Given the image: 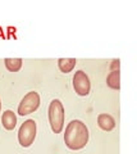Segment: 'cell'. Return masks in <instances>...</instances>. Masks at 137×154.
<instances>
[{
	"mask_svg": "<svg viewBox=\"0 0 137 154\" xmlns=\"http://www.w3.org/2000/svg\"><path fill=\"white\" fill-rule=\"evenodd\" d=\"M88 141V130L82 121L73 119L68 123L64 132V143L72 150H79Z\"/></svg>",
	"mask_w": 137,
	"mask_h": 154,
	"instance_id": "cell-1",
	"label": "cell"
},
{
	"mask_svg": "<svg viewBox=\"0 0 137 154\" xmlns=\"http://www.w3.org/2000/svg\"><path fill=\"white\" fill-rule=\"evenodd\" d=\"M64 118H65V112L62 102L58 99L51 100L49 105V122L53 132L55 134L62 132L64 127Z\"/></svg>",
	"mask_w": 137,
	"mask_h": 154,
	"instance_id": "cell-2",
	"label": "cell"
},
{
	"mask_svg": "<svg viewBox=\"0 0 137 154\" xmlns=\"http://www.w3.org/2000/svg\"><path fill=\"white\" fill-rule=\"evenodd\" d=\"M36 130L37 126L35 119H27L21 125L19 131H18V141L23 148H28L32 145L36 137Z\"/></svg>",
	"mask_w": 137,
	"mask_h": 154,
	"instance_id": "cell-3",
	"label": "cell"
},
{
	"mask_svg": "<svg viewBox=\"0 0 137 154\" xmlns=\"http://www.w3.org/2000/svg\"><path fill=\"white\" fill-rule=\"evenodd\" d=\"M40 107V95L36 91H30L25 95V98L21 100L18 105V114L19 116H27L34 113L37 108Z\"/></svg>",
	"mask_w": 137,
	"mask_h": 154,
	"instance_id": "cell-4",
	"label": "cell"
},
{
	"mask_svg": "<svg viewBox=\"0 0 137 154\" xmlns=\"http://www.w3.org/2000/svg\"><path fill=\"white\" fill-rule=\"evenodd\" d=\"M73 88L79 96H86L90 94L91 90V82H90L88 76L86 72L77 71L73 76Z\"/></svg>",
	"mask_w": 137,
	"mask_h": 154,
	"instance_id": "cell-5",
	"label": "cell"
},
{
	"mask_svg": "<svg viewBox=\"0 0 137 154\" xmlns=\"http://www.w3.org/2000/svg\"><path fill=\"white\" fill-rule=\"evenodd\" d=\"M97 125L104 131H112V130L115 127V121L110 114L101 113V114H99V117H97Z\"/></svg>",
	"mask_w": 137,
	"mask_h": 154,
	"instance_id": "cell-6",
	"label": "cell"
},
{
	"mask_svg": "<svg viewBox=\"0 0 137 154\" xmlns=\"http://www.w3.org/2000/svg\"><path fill=\"white\" fill-rule=\"evenodd\" d=\"M1 123H3V127L8 130V131H10L16 127L17 125V116L16 113L13 112V110H5V112L3 113L1 116Z\"/></svg>",
	"mask_w": 137,
	"mask_h": 154,
	"instance_id": "cell-7",
	"label": "cell"
},
{
	"mask_svg": "<svg viewBox=\"0 0 137 154\" xmlns=\"http://www.w3.org/2000/svg\"><path fill=\"white\" fill-rule=\"evenodd\" d=\"M76 63H77L76 58H60L58 60V67L63 73H68V72L73 71Z\"/></svg>",
	"mask_w": 137,
	"mask_h": 154,
	"instance_id": "cell-8",
	"label": "cell"
},
{
	"mask_svg": "<svg viewBox=\"0 0 137 154\" xmlns=\"http://www.w3.org/2000/svg\"><path fill=\"white\" fill-rule=\"evenodd\" d=\"M106 84L112 89L119 90V88H121V72L119 71H112L106 77Z\"/></svg>",
	"mask_w": 137,
	"mask_h": 154,
	"instance_id": "cell-9",
	"label": "cell"
},
{
	"mask_svg": "<svg viewBox=\"0 0 137 154\" xmlns=\"http://www.w3.org/2000/svg\"><path fill=\"white\" fill-rule=\"evenodd\" d=\"M4 63H5V67L8 71L18 72L22 67V59L21 58H7V59L4 60Z\"/></svg>",
	"mask_w": 137,
	"mask_h": 154,
	"instance_id": "cell-10",
	"label": "cell"
},
{
	"mask_svg": "<svg viewBox=\"0 0 137 154\" xmlns=\"http://www.w3.org/2000/svg\"><path fill=\"white\" fill-rule=\"evenodd\" d=\"M110 68H112V71H119V59H114V60H113Z\"/></svg>",
	"mask_w": 137,
	"mask_h": 154,
	"instance_id": "cell-11",
	"label": "cell"
},
{
	"mask_svg": "<svg viewBox=\"0 0 137 154\" xmlns=\"http://www.w3.org/2000/svg\"><path fill=\"white\" fill-rule=\"evenodd\" d=\"M0 110H1V102H0Z\"/></svg>",
	"mask_w": 137,
	"mask_h": 154,
	"instance_id": "cell-12",
	"label": "cell"
}]
</instances>
